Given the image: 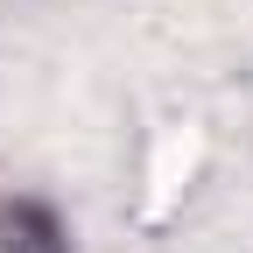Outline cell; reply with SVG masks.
<instances>
[{
  "label": "cell",
  "mask_w": 253,
  "mask_h": 253,
  "mask_svg": "<svg viewBox=\"0 0 253 253\" xmlns=\"http://www.w3.org/2000/svg\"><path fill=\"white\" fill-rule=\"evenodd\" d=\"M0 253H71L63 218L42 197H0Z\"/></svg>",
  "instance_id": "1"
}]
</instances>
